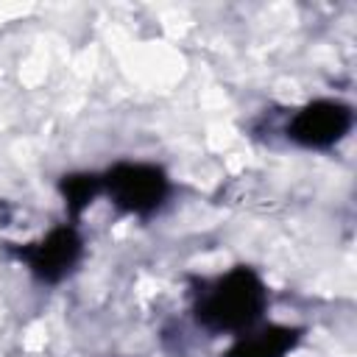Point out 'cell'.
Instances as JSON below:
<instances>
[{"instance_id": "obj_1", "label": "cell", "mask_w": 357, "mask_h": 357, "mask_svg": "<svg viewBox=\"0 0 357 357\" xmlns=\"http://www.w3.org/2000/svg\"><path fill=\"white\" fill-rule=\"evenodd\" d=\"M265 307L268 287L262 276L248 265H237L201 290L195 321L209 332L240 335L262 321Z\"/></svg>"}, {"instance_id": "obj_2", "label": "cell", "mask_w": 357, "mask_h": 357, "mask_svg": "<svg viewBox=\"0 0 357 357\" xmlns=\"http://www.w3.org/2000/svg\"><path fill=\"white\" fill-rule=\"evenodd\" d=\"M103 192L128 215H153L170 195V178L148 162H117L100 176Z\"/></svg>"}, {"instance_id": "obj_3", "label": "cell", "mask_w": 357, "mask_h": 357, "mask_svg": "<svg viewBox=\"0 0 357 357\" xmlns=\"http://www.w3.org/2000/svg\"><path fill=\"white\" fill-rule=\"evenodd\" d=\"M351 123H354L351 106L332 100V98H321V100L307 103L290 117L287 137L301 148L324 151V148L337 145L351 131Z\"/></svg>"}, {"instance_id": "obj_4", "label": "cell", "mask_w": 357, "mask_h": 357, "mask_svg": "<svg viewBox=\"0 0 357 357\" xmlns=\"http://www.w3.org/2000/svg\"><path fill=\"white\" fill-rule=\"evenodd\" d=\"M84 254V240L78 234L75 226H56L50 229L42 240L31 243L28 248H22V259L28 265V271L42 279V282H61L81 259Z\"/></svg>"}, {"instance_id": "obj_5", "label": "cell", "mask_w": 357, "mask_h": 357, "mask_svg": "<svg viewBox=\"0 0 357 357\" xmlns=\"http://www.w3.org/2000/svg\"><path fill=\"white\" fill-rule=\"evenodd\" d=\"M301 340V329L287 324H257L229 346L226 357H287Z\"/></svg>"}, {"instance_id": "obj_6", "label": "cell", "mask_w": 357, "mask_h": 357, "mask_svg": "<svg viewBox=\"0 0 357 357\" xmlns=\"http://www.w3.org/2000/svg\"><path fill=\"white\" fill-rule=\"evenodd\" d=\"M98 192H103V184L95 173H70L61 178V198L73 215L84 212Z\"/></svg>"}]
</instances>
